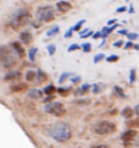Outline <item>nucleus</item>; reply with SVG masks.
Here are the masks:
<instances>
[{
    "label": "nucleus",
    "mask_w": 139,
    "mask_h": 148,
    "mask_svg": "<svg viewBox=\"0 0 139 148\" xmlns=\"http://www.w3.org/2000/svg\"><path fill=\"white\" fill-rule=\"evenodd\" d=\"M134 112L136 116L139 117V105H137V106H135V109H134Z\"/></svg>",
    "instance_id": "nucleus-46"
},
{
    "label": "nucleus",
    "mask_w": 139,
    "mask_h": 148,
    "mask_svg": "<svg viewBox=\"0 0 139 148\" xmlns=\"http://www.w3.org/2000/svg\"><path fill=\"white\" fill-rule=\"evenodd\" d=\"M89 31H90V29H89L88 27L87 28H85V29H83V31H79L78 33H79V35H84V34H86V33H87V32H89Z\"/></svg>",
    "instance_id": "nucleus-45"
},
{
    "label": "nucleus",
    "mask_w": 139,
    "mask_h": 148,
    "mask_svg": "<svg viewBox=\"0 0 139 148\" xmlns=\"http://www.w3.org/2000/svg\"><path fill=\"white\" fill-rule=\"evenodd\" d=\"M31 20H32V15L29 10L27 8H20L12 14L9 24L14 31H18V29L29 24Z\"/></svg>",
    "instance_id": "nucleus-2"
},
{
    "label": "nucleus",
    "mask_w": 139,
    "mask_h": 148,
    "mask_svg": "<svg viewBox=\"0 0 139 148\" xmlns=\"http://www.w3.org/2000/svg\"><path fill=\"white\" fill-rule=\"evenodd\" d=\"M117 33H118V34H121V35H127V34H128V32H127V29H126V28L120 29V31H118Z\"/></svg>",
    "instance_id": "nucleus-44"
},
{
    "label": "nucleus",
    "mask_w": 139,
    "mask_h": 148,
    "mask_svg": "<svg viewBox=\"0 0 139 148\" xmlns=\"http://www.w3.org/2000/svg\"><path fill=\"white\" fill-rule=\"evenodd\" d=\"M104 44H105V39H103V40H102V42H101L100 45H99V47H100V48H101V47H103V45H104Z\"/></svg>",
    "instance_id": "nucleus-50"
},
{
    "label": "nucleus",
    "mask_w": 139,
    "mask_h": 148,
    "mask_svg": "<svg viewBox=\"0 0 139 148\" xmlns=\"http://www.w3.org/2000/svg\"><path fill=\"white\" fill-rule=\"evenodd\" d=\"M116 23V19H112V20H109L108 21V26H111V25H113Z\"/></svg>",
    "instance_id": "nucleus-43"
},
{
    "label": "nucleus",
    "mask_w": 139,
    "mask_h": 148,
    "mask_svg": "<svg viewBox=\"0 0 139 148\" xmlns=\"http://www.w3.org/2000/svg\"><path fill=\"white\" fill-rule=\"evenodd\" d=\"M28 86L26 83H18L15 85H12L11 86V90L14 91V93H21V91L27 89Z\"/></svg>",
    "instance_id": "nucleus-13"
},
{
    "label": "nucleus",
    "mask_w": 139,
    "mask_h": 148,
    "mask_svg": "<svg viewBox=\"0 0 139 148\" xmlns=\"http://www.w3.org/2000/svg\"><path fill=\"white\" fill-rule=\"evenodd\" d=\"M81 88H82L83 93H84V94H86V93H88V91H89V89H90V88H91V85H90V84H87V83H86V84H83L82 86H81Z\"/></svg>",
    "instance_id": "nucleus-30"
},
{
    "label": "nucleus",
    "mask_w": 139,
    "mask_h": 148,
    "mask_svg": "<svg viewBox=\"0 0 139 148\" xmlns=\"http://www.w3.org/2000/svg\"><path fill=\"white\" fill-rule=\"evenodd\" d=\"M81 48L84 52H90L91 51V44L90 42H84L83 45H81Z\"/></svg>",
    "instance_id": "nucleus-24"
},
{
    "label": "nucleus",
    "mask_w": 139,
    "mask_h": 148,
    "mask_svg": "<svg viewBox=\"0 0 139 148\" xmlns=\"http://www.w3.org/2000/svg\"><path fill=\"white\" fill-rule=\"evenodd\" d=\"M92 148H110L108 145H103V144H101V145H97V146H94Z\"/></svg>",
    "instance_id": "nucleus-47"
},
{
    "label": "nucleus",
    "mask_w": 139,
    "mask_h": 148,
    "mask_svg": "<svg viewBox=\"0 0 139 148\" xmlns=\"http://www.w3.org/2000/svg\"><path fill=\"white\" fill-rule=\"evenodd\" d=\"M37 52H38V48L37 47H33V48H31L28 50V55L27 56H28V60L31 61V62H34L35 61Z\"/></svg>",
    "instance_id": "nucleus-18"
},
{
    "label": "nucleus",
    "mask_w": 139,
    "mask_h": 148,
    "mask_svg": "<svg viewBox=\"0 0 139 148\" xmlns=\"http://www.w3.org/2000/svg\"><path fill=\"white\" fill-rule=\"evenodd\" d=\"M92 34H94V32H92V31H89V32H87V33H86V34L82 35V36H81V38H83V39H85V38H88V37H90V36H92Z\"/></svg>",
    "instance_id": "nucleus-38"
},
{
    "label": "nucleus",
    "mask_w": 139,
    "mask_h": 148,
    "mask_svg": "<svg viewBox=\"0 0 139 148\" xmlns=\"http://www.w3.org/2000/svg\"><path fill=\"white\" fill-rule=\"evenodd\" d=\"M73 94H74V96H75V97H78V96H83V95H85L84 93H83V90H82V88H81V87L76 88Z\"/></svg>",
    "instance_id": "nucleus-33"
},
{
    "label": "nucleus",
    "mask_w": 139,
    "mask_h": 148,
    "mask_svg": "<svg viewBox=\"0 0 139 148\" xmlns=\"http://www.w3.org/2000/svg\"><path fill=\"white\" fill-rule=\"evenodd\" d=\"M114 90H115V93L117 94L118 97H121V98H125V97H126V96H125V94H124V91H123V89H122L120 86H114Z\"/></svg>",
    "instance_id": "nucleus-27"
},
{
    "label": "nucleus",
    "mask_w": 139,
    "mask_h": 148,
    "mask_svg": "<svg viewBox=\"0 0 139 148\" xmlns=\"http://www.w3.org/2000/svg\"><path fill=\"white\" fill-rule=\"evenodd\" d=\"M12 48L14 49V51L16 52V55H18V57L19 58H23L25 56V49L24 47L22 46L21 42H19V41H13L12 44Z\"/></svg>",
    "instance_id": "nucleus-11"
},
{
    "label": "nucleus",
    "mask_w": 139,
    "mask_h": 148,
    "mask_svg": "<svg viewBox=\"0 0 139 148\" xmlns=\"http://www.w3.org/2000/svg\"><path fill=\"white\" fill-rule=\"evenodd\" d=\"M133 46H134V44L129 40V41H127L126 44L124 45V49H130V48H133Z\"/></svg>",
    "instance_id": "nucleus-40"
},
{
    "label": "nucleus",
    "mask_w": 139,
    "mask_h": 148,
    "mask_svg": "<svg viewBox=\"0 0 139 148\" xmlns=\"http://www.w3.org/2000/svg\"><path fill=\"white\" fill-rule=\"evenodd\" d=\"M73 36V29H72V27H70L66 32L64 33V38H71Z\"/></svg>",
    "instance_id": "nucleus-35"
},
{
    "label": "nucleus",
    "mask_w": 139,
    "mask_h": 148,
    "mask_svg": "<svg viewBox=\"0 0 139 148\" xmlns=\"http://www.w3.org/2000/svg\"><path fill=\"white\" fill-rule=\"evenodd\" d=\"M36 15H37V20L40 21L41 23H49L54 19L55 12H54L53 7L45 6V7H40V8L37 10Z\"/></svg>",
    "instance_id": "nucleus-5"
},
{
    "label": "nucleus",
    "mask_w": 139,
    "mask_h": 148,
    "mask_svg": "<svg viewBox=\"0 0 139 148\" xmlns=\"http://www.w3.org/2000/svg\"><path fill=\"white\" fill-rule=\"evenodd\" d=\"M133 48L135 49V50H139V44H136V45H135V44H134V46H133Z\"/></svg>",
    "instance_id": "nucleus-49"
},
{
    "label": "nucleus",
    "mask_w": 139,
    "mask_h": 148,
    "mask_svg": "<svg viewBox=\"0 0 139 148\" xmlns=\"http://www.w3.org/2000/svg\"><path fill=\"white\" fill-rule=\"evenodd\" d=\"M91 37L94 38V39H98V38H101L102 37V34H101V32H96V33L92 34Z\"/></svg>",
    "instance_id": "nucleus-37"
},
{
    "label": "nucleus",
    "mask_w": 139,
    "mask_h": 148,
    "mask_svg": "<svg viewBox=\"0 0 139 148\" xmlns=\"http://www.w3.org/2000/svg\"><path fill=\"white\" fill-rule=\"evenodd\" d=\"M85 22H86V20H81V21H78L74 26H72L73 32H79V31H81L82 26L85 24Z\"/></svg>",
    "instance_id": "nucleus-22"
},
{
    "label": "nucleus",
    "mask_w": 139,
    "mask_h": 148,
    "mask_svg": "<svg viewBox=\"0 0 139 148\" xmlns=\"http://www.w3.org/2000/svg\"><path fill=\"white\" fill-rule=\"evenodd\" d=\"M20 41H21L23 45H29L33 41L32 33L28 31H23L21 34H20Z\"/></svg>",
    "instance_id": "nucleus-10"
},
{
    "label": "nucleus",
    "mask_w": 139,
    "mask_h": 148,
    "mask_svg": "<svg viewBox=\"0 0 139 148\" xmlns=\"http://www.w3.org/2000/svg\"><path fill=\"white\" fill-rule=\"evenodd\" d=\"M81 49V45L78 44H72L67 47V51L68 52H73V51H76V50H79Z\"/></svg>",
    "instance_id": "nucleus-26"
},
{
    "label": "nucleus",
    "mask_w": 139,
    "mask_h": 148,
    "mask_svg": "<svg viewBox=\"0 0 139 148\" xmlns=\"http://www.w3.org/2000/svg\"><path fill=\"white\" fill-rule=\"evenodd\" d=\"M127 10V8L125 6H123V7H120V8H117L116 9V12L117 13H122V12H125Z\"/></svg>",
    "instance_id": "nucleus-41"
},
{
    "label": "nucleus",
    "mask_w": 139,
    "mask_h": 148,
    "mask_svg": "<svg viewBox=\"0 0 139 148\" xmlns=\"http://www.w3.org/2000/svg\"><path fill=\"white\" fill-rule=\"evenodd\" d=\"M36 78H37L40 83H42V82H47L48 76H47V74H46L44 71L37 70V77H36Z\"/></svg>",
    "instance_id": "nucleus-19"
},
{
    "label": "nucleus",
    "mask_w": 139,
    "mask_h": 148,
    "mask_svg": "<svg viewBox=\"0 0 139 148\" xmlns=\"http://www.w3.org/2000/svg\"><path fill=\"white\" fill-rule=\"evenodd\" d=\"M57 91L62 97H67L72 91V87H59L57 88Z\"/></svg>",
    "instance_id": "nucleus-15"
},
{
    "label": "nucleus",
    "mask_w": 139,
    "mask_h": 148,
    "mask_svg": "<svg viewBox=\"0 0 139 148\" xmlns=\"http://www.w3.org/2000/svg\"><path fill=\"white\" fill-rule=\"evenodd\" d=\"M91 87H92V93L94 94H99L101 91V87L99 84H94Z\"/></svg>",
    "instance_id": "nucleus-31"
},
{
    "label": "nucleus",
    "mask_w": 139,
    "mask_h": 148,
    "mask_svg": "<svg viewBox=\"0 0 139 148\" xmlns=\"http://www.w3.org/2000/svg\"><path fill=\"white\" fill-rule=\"evenodd\" d=\"M37 21H38V20H37ZM32 25L34 26L35 28H38V27H40L41 22H40V21H38V22H32Z\"/></svg>",
    "instance_id": "nucleus-42"
},
{
    "label": "nucleus",
    "mask_w": 139,
    "mask_h": 148,
    "mask_svg": "<svg viewBox=\"0 0 139 148\" xmlns=\"http://www.w3.org/2000/svg\"><path fill=\"white\" fill-rule=\"evenodd\" d=\"M104 59H105V55L104 54H98V55H96L94 57V62L95 63H99L100 61L104 60Z\"/></svg>",
    "instance_id": "nucleus-25"
},
{
    "label": "nucleus",
    "mask_w": 139,
    "mask_h": 148,
    "mask_svg": "<svg viewBox=\"0 0 139 148\" xmlns=\"http://www.w3.org/2000/svg\"><path fill=\"white\" fill-rule=\"evenodd\" d=\"M122 116H123L125 119H130V118L134 116V110L131 109L130 107H125L124 109L122 110Z\"/></svg>",
    "instance_id": "nucleus-17"
},
{
    "label": "nucleus",
    "mask_w": 139,
    "mask_h": 148,
    "mask_svg": "<svg viewBox=\"0 0 139 148\" xmlns=\"http://www.w3.org/2000/svg\"><path fill=\"white\" fill-rule=\"evenodd\" d=\"M36 77H37V71H35V70H28L25 74V80L28 82L35 81Z\"/></svg>",
    "instance_id": "nucleus-14"
},
{
    "label": "nucleus",
    "mask_w": 139,
    "mask_h": 148,
    "mask_svg": "<svg viewBox=\"0 0 139 148\" xmlns=\"http://www.w3.org/2000/svg\"><path fill=\"white\" fill-rule=\"evenodd\" d=\"M47 50H48V54L49 56H53L55 54V51H57V46L54 44H50L47 46Z\"/></svg>",
    "instance_id": "nucleus-23"
},
{
    "label": "nucleus",
    "mask_w": 139,
    "mask_h": 148,
    "mask_svg": "<svg viewBox=\"0 0 139 148\" xmlns=\"http://www.w3.org/2000/svg\"><path fill=\"white\" fill-rule=\"evenodd\" d=\"M126 37L129 39V40H134V39L138 38V34L137 33H128V34L126 35Z\"/></svg>",
    "instance_id": "nucleus-32"
},
{
    "label": "nucleus",
    "mask_w": 139,
    "mask_h": 148,
    "mask_svg": "<svg viewBox=\"0 0 139 148\" xmlns=\"http://www.w3.org/2000/svg\"><path fill=\"white\" fill-rule=\"evenodd\" d=\"M59 31H60V27H59V25H54V26H52L51 28H49L47 33H46V35L47 36H54V35H57Z\"/></svg>",
    "instance_id": "nucleus-20"
},
{
    "label": "nucleus",
    "mask_w": 139,
    "mask_h": 148,
    "mask_svg": "<svg viewBox=\"0 0 139 148\" xmlns=\"http://www.w3.org/2000/svg\"><path fill=\"white\" fill-rule=\"evenodd\" d=\"M124 45V41L123 40H118V41H115L114 44H113V46L114 47H116V48H120V47H122V46Z\"/></svg>",
    "instance_id": "nucleus-39"
},
{
    "label": "nucleus",
    "mask_w": 139,
    "mask_h": 148,
    "mask_svg": "<svg viewBox=\"0 0 139 148\" xmlns=\"http://www.w3.org/2000/svg\"><path fill=\"white\" fill-rule=\"evenodd\" d=\"M55 91H57V87L52 84L44 87V89H42V93H44L45 95H47V96H49V95H53Z\"/></svg>",
    "instance_id": "nucleus-16"
},
{
    "label": "nucleus",
    "mask_w": 139,
    "mask_h": 148,
    "mask_svg": "<svg viewBox=\"0 0 139 148\" xmlns=\"http://www.w3.org/2000/svg\"><path fill=\"white\" fill-rule=\"evenodd\" d=\"M94 131L99 135H109L116 131V125L110 121H99L95 124Z\"/></svg>",
    "instance_id": "nucleus-6"
},
{
    "label": "nucleus",
    "mask_w": 139,
    "mask_h": 148,
    "mask_svg": "<svg viewBox=\"0 0 139 148\" xmlns=\"http://www.w3.org/2000/svg\"><path fill=\"white\" fill-rule=\"evenodd\" d=\"M42 90H39V89H36V88H31L27 93V96L32 99H39V98H42Z\"/></svg>",
    "instance_id": "nucleus-12"
},
{
    "label": "nucleus",
    "mask_w": 139,
    "mask_h": 148,
    "mask_svg": "<svg viewBox=\"0 0 139 148\" xmlns=\"http://www.w3.org/2000/svg\"><path fill=\"white\" fill-rule=\"evenodd\" d=\"M48 135L59 143H65L72 137V127L66 122H57L48 130Z\"/></svg>",
    "instance_id": "nucleus-1"
},
{
    "label": "nucleus",
    "mask_w": 139,
    "mask_h": 148,
    "mask_svg": "<svg viewBox=\"0 0 139 148\" xmlns=\"http://www.w3.org/2000/svg\"><path fill=\"white\" fill-rule=\"evenodd\" d=\"M125 1H126V2H128V1H129V0H125Z\"/></svg>",
    "instance_id": "nucleus-51"
},
{
    "label": "nucleus",
    "mask_w": 139,
    "mask_h": 148,
    "mask_svg": "<svg viewBox=\"0 0 139 148\" xmlns=\"http://www.w3.org/2000/svg\"><path fill=\"white\" fill-rule=\"evenodd\" d=\"M135 81H136V70H131L130 71V74H129V83L130 84H134Z\"/></svg>",
    "instance_id": "nucleus-29"
},
{
    "label": "nucleus",
    "mask_w": 139,
    "mask_h": 148,
    "mask_svg": "<svg viewBox=\"0 0 139 148\" xmlns=\"http://www.w3.org/2000/svg\"><path fill=\"white\" fill-rule=\"evenodd\" d=\"M105 60H107L109 63H112V62H116L118 60V57L116 55H111V56H109V57L105 58Z\"/></svg>",
    "instance_id": "nucleus-28"
},
{
    "label": "nucleus",
    "mask_w": 139,
    "mask_h": 148,
    "mask_svg": "<svg viewBox=\"0 0 139 148\" xmlns=\"http://www.w3.org/2000/svg\"><path fill=\"white\" fill-rule=\"evenodd\" d=\"M55 98L54 95H49V96H47L46 98H44V103L47 104V103H51V101H53V99Z\"/></svg>",
    "instance_id": "nucleus-34"
},
{
    "label": "nucleus",
    "mask_w": 139,
    "mask_h": 148,
    "mask_svg": "<svg viewBox=\"0 0 139 148\" xmlns=\"http://www.w3.org/2000/svg\"><path fill=\"white\" fill-rule=\"evenodd\" d=\"M22 77V73L20 71H9L7 72L3 76V80L6 82H9V81H18Z\"/></svg>",
    "instance_id": "nucleus-8"
},
{
    "label": "nucleus",
    "mask_w": 139,
    "mask_h": 148,
    "mask_svg": "<svg viewBox=\"0 0 139 148\" xmlns=\"http://www.w3.org/2000/svg\"><path fill=\"white\" fill-rule=\"evenodd\" d=\"M128 12H129V13H134V12H135V11H134V7H133V5H130V6H129Z\"/></svg>",
    "instance_id": "nucleus-48"
},
{
    "label": "nucleus",
    "mask_w": 139,
    "mask_h": 148,
    "mask_svg": "<svg viewBox=\"0 0 139 148\" xmlns=\"http://www.w3.org/2000/svg\"><path fill=\"white\" fill-rule=\"evenodd\" d=\"M18 55L11 45H3L0 47V63L3 68L11 69L16 64Z\"/></svg>",
    "instance_id": "nucleus-3"
},
{
    "label": "nucleus",
    "mask_w": 139,
    "mask_h": 148,
    "mask_svg": "<svg viewBox=\"0 0 139 148\" xmlns=\"http://www.w3.org/2000/svg\"><path fill=\"white\" fill-rule=\"evenodd\" d=\"M45 112H47L51 116H54L57 118L64 117L66 113V109H65L64 105L60 103V101H51V103H47L44 107Z\"/></svg>",
    "instance_id": "nucleus-4"
},
{
    "label": "nucleus",
    "mask_w": 139,
    "mask_h": 148,
    "mask_svg": "<svg viewBox=\"0 0 139 148\" xmlns=\"http://www.w3.org/2000/svg\"><path fill=\"white\" fill-rule=\"evenodd\" d=\"M55 7H57L58 11L62 12V13H66V12H68L70 10L72 9V5L68 1H65V0H61V1L57 2Z\"/></svg>",
    "instance_id": "nucleus-9"
},
{
    "label": "nucleus",
    "mask_w": 139,
    "mask_h": 148,
    "mask_svg": "<svg viewBox=\"0 0 139 148\" xmlns=\"http://www.w3.org/2000/svg\"><path fill=\"white\" fill-rule=\"evenodd\" d=\"M81 80H82V77L79 76V75H75V76L71 77V82H72V83H78Z\"/></svg>",
    "instance_id": "nucleus-36"
},
{
    "label": "nucleus",
    "mask_w": 139,
    "mask_h": 148,
    "mask_svg": "<svg viewBox=\"0 0 139 148\" xmlns=\"http://www.w3.org/2000/svg\"><path fill=\"white\" fill-rule=\"evenodd\" d=\"M71 75H72L71 72H63V73L60 75V77H59V83H60V84H63L64 82L66 81L70 76H71Z\"/></svg>",
    "instance_id": "nucleus-21"
},
{
    "label": "nucleus",
    "mask_w": 139,
    "mask_h": 148,
    "mask_svg": "<svg viewBox=\"0 0 139 148\" xmlns=\"http://www.w3.org/2000/svg\"><path fill=\"white\" fill-rule=\"evenodd\" d=\"M137 137V132L135 130H129V131H126L125 133H123V135L121 136L122 140H123L124 145L125 146H128L131 142H134L135 138Z\"/></svg>",
    "instance_id": "nucleus-7"
}]
</instances>
